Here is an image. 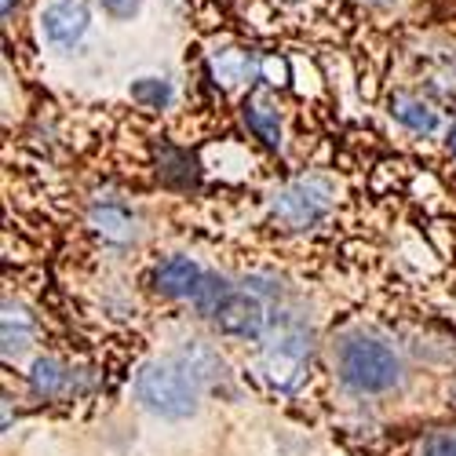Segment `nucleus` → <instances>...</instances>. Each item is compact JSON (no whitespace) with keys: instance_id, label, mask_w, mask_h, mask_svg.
Here are the masks:
<instances>
[{"instance_id":"1","label":"nucleus","mask_w":456,"mask_h":456,"mask_svg":"<svg viewBox=\"0 0 456 456\" xmlns=\"http://www.w3.org/2000/svg\"><path fill=\"white\" fill-rule=\"evenodd\" d=\"M190 303H194L205 322H212L226 336H238V339H263L267 336V311H263L259 296L219 278V274L205 271V278H201V285H198V292Z\"/></svg>"},{"instance_id":"2","label":"nucleus","mask_w":456,"mask_h":456,"mask_svg":"<svg viewBox=\"0 0 456 456\" xmlns=\"http://www.w3.org/2000/svg\"><path fill=\"white\" fill-rule=\"evenodd\" d=\"M135 398L161 420H190L201 405V376L179 362H146L135 372Z\"/></svg>"},{"instance_id":"3","label":"nucleus","mask_w":456,"mask_h":456,"mask_svg":"<svg viewBox=\"0 0 456 456\" xmlns=\"http://www.w3.org/2000/svg\"><path fill=\"white\" fill-rule=\"evenodd\" d=\"M336 372L354 395H387L402 384V358L376 336H347L336 351Z\"/></svg>"},{"instance_id":"4","label":"nucleus","mask_w":456,"mask_h":456,"mask_svg":"<svg viewBox=\"0 0 456 456\" xmlns=\"http://www.w3.org/2000/svg\"><path fill=\"white\" fill-rule=\"evenodd\" d=\"M336 205V186L325 175H303L285 183L271 198V212L289 231H311Z\"/></svg>"},{"instance_id":"5","label":"nucleus","mask_w":456,"mask_h":456,"mask_svg":"<svg viewBox=\"0 0 456 456\" xmlns=\"http://www.w3.org/2000/svg\"><path fill=\"white\" fill-rule=\"evenodd\" d=\"M88 26H92V12H88L85 0H55V4H48L41 15V29L55 48L81 45Z\"/></svg>"},{"instance_id":"6","label":"nucleus","mask_w":456,"mask_h":456,"mask_svg":"<svg viewBox=\"0 0 456 456\" xmlns=\"http://www.w3.org/2000/svg\"><path fill=\"white\" fill-rule=\"evenodd\" d=\"M201 278H205V271L190 256H168L154 271V289L172 296V299H194Z\"/></svg>"},{"instance_id":"7","label":"nucleus","mask_w":456,"mask_h":456,"mask_svg":"<svg viewBox=\"0 0 456 456\" xmlns=\"http://www.w3.org/2000/svg\"><path fill=\"white\" fill-rule=\"evenodd\" d=\"M88 223L95 226V234H99L102 241H110V245H128V241L139 234L135 216H132L125 205H118V201L95 205L92 216H88Z\"/></svg>"},{"instance_id":"8","label":"nucleus","mask_w":456,"mask_h":456,"mask_svg":"<svg viewBox=\"0 0 456 456\" xmlns=\"http://www.w3.org/2000/svg\"><path fill=\"white\" fill-rule=\"evenodd\" d=\"M391 118L398 125H405L409 132H416V135H431L438 128V113L424 99L405 95V92H395L391 95Z\"/></svg>"},{"instance_id":"9","label":"nucleus","mask_w":456,"mask_h":456,"mask_svg":"<svg viewBox=\"0 0 456 456\" xmlns=\"http://www.w3.org/2000/svg\"><path fill=\"white\" fill-rule=\"evenodd\" d=\"M66 387H69V372H66L62 362L41 358V362L33 365V372H29V391H33L37 398H59Z\"/></svg>"},{"instance_id":"10","label":"nucleus","mask_w":456,"mask_h":456,"mask_svg":"<svg viewBox=\"0 0 456 456\" xmlns=\"http://www.w3.org/2000/svg\"><path fill=\"white\" fill-rule=\"evenodd\" d=\"M245 125L252 128L256 139H263L267 146H278L281 142V118H278V110L267 106L263 99H248L245 102Z\"/></svg>"},{"instance_id":"11","label":"nucleus","mask_w":456,"mask_h":456,"mask_svg":"<svg viewBox=\"0 0 456 456\" xmlns=\"http://www.w3.org/2000/svg\"><path fill=\"white\" fill-rule=\"evenodd\" d=\"M29 336H33L29 314L8 303V307H4V354H19L29 344Z\"/></svg>"},{"instance_id":"12","label":"nucleus","mask_w":456,"mask_h":456,"mask_svg":"<svg viewBox=\"0 0 456 456\" xmlns=\"http://www.w3.org/2000/svg\"><path fill=\"white\" fill-rule=\"evenodd\" d=\"M216 73H219L223 85H241V81H248L252 62H248L245 52H219L216 55Z\"/></svg>"},{"instance_id":"13","label":"nucleus","mask_w":456,"mask_h":456,"mask_svg":"<svg viewBox=\"0 0 456 456\" xmlns=\"http://www.w3.org/2000/svg\"><path fill=\"white\" fill-rule=\"evenodd\" d=\"M132 99H139L142 106L161 110V106L172 102V88H168V81H158V77H139L132 85Z\"/></svg>"},{"instance_id":"14","label":"nucleus","mask_w":456,"mask_h":456,"mask_svg":"<svg viewBox=\"0 0 456 456\" xmlns=\"http://www.w3.org/2000/svg\"><path fill=\"white\" fill-rule=\"evenodd\" d=\"M420 456H456V431H435L424 442Z\"/></svg>"},{"instance_id":"15","label":"nucleus","mask_w":456,"mask_h":456,"mask_svg":"<svg viewBox=\"0 0 456 456\" xmlns=\"http://www.w3.org/2000/svg\"><path fill=\"white\" fill-rule=\"evenodd\" d=\"M99 4H102V12H106L110 19H121V22H128V19H135V15H139L142 0H99Z\"/></svg>"},{"instance_id":"16","label":"nucleus","mask_w":456,"mask_h":456,"mask_svg":"<svg viewBox=\"0 0 456 456\" xmlns=\"http://www.w3.org/2000/svg\"><path fill=\"white\" fill-rule=\"evenodd\" d=\"M15 8H19V0H4V19H12V15H15Z\"/></svg>"},{"instance_id":"17","label":"nucleus","mask_w":456,"mask_h":456,"mask_svg":"<svg viewBox=\"0 0 456 456\" xmlns=\"http://www.w3.org/2000/svg\"><path fill=\"white\" fill-rule=\"evenodd\" d=\"M449 150H452V158H456V125L449 128Z\"/></svg>"}]
</instances>
